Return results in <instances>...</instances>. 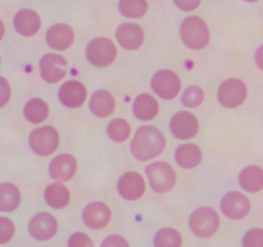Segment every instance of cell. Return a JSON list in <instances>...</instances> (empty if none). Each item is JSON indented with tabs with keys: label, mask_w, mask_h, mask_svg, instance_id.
<instances>
[{
	"label": "cell",
	"mask_w": 263,
	"mask_h": 247,
	"mask_svg": "<svg viewBox=\"0 0 263 247\" xmlns=\"http://www.w3.org/2000/svg\"><path fill=\"white\" fill-rule=\"evenodd\" d=\"M108 136L112 140L117 142V143H122L128 139L131 134V128L127 123V121L122 120V118H115L109 122L107 128Z\"/></svg>",
	"instance_id": "29"
},
{
	"label": "cell",
	"mask_w": 263,
	"mask_h": 247,
	"mask_svg": "<svg viewBox=\"0 0 263 247\" xmlns=\"http://www.w3.org/2000/svg\"><path fill=\"white\" fill-rule=\"evenodd\" d=\"M118 192L125 200H139L145 192V182L143 177L135 171L123 174L118 180Z\"/></svg>",
	"instance_id": "13"
},
{
	"label": "cell",
	"mask_w": 263,
	"mask_h": 247,
	"mask_svg": "<svg viewBox=\"0 0 263 247\" xmlns=\"http://www.w3.org/2000/svg\"><path fill=\"white\" fill-rule=\"evenodd\" d=\"M181 234L172 228H163L154 237V247H181Z\"/></svg>",
	"instance_id": "28"
},
{
	"label": "cell",
	"mask_w": 263,
	"mask_h": 247,
	"mask_svg": "<svg viewBox=\"0 0 263 247\" xmlns=\"http://www.w3.org/2000/svg\"><path fill=\"white\" fill-rule=\"evenodd\" d=\"M170 129L175 138L190 139L197 135L198 130H199V122L193 113L181 111L171 118Z\"/></svg>",
	"instance_id": "12"
},
{
	"label": "cell",
	"mask_w": 263,
	"mask_h": 247,
	"mask_svg": "<svg viewBox=\"0 0 263 247\" xmlns=\"http://www.w3.org/2000/svg\"><path fill=\"white\" fill-rule=\"evenodd\" d=\"M247 98V86L241 80L229 79L218 87V100L226 108L239 107Z\"/></svg>",
	"instance_id": "8"
},
{
	"label": "cell",
	"mask_w": 263,
	"mask_h": 247,
	"mask_svg": "<svg viewBox=\"0 0 263 247\" xmlns=\"http://www.w3.org/2000/svg\"><path fill=\"white\" fill-rule=\"evenodd\" d=\"M45 201L53 208L66 207L69 202V190L62 183H51L45 189Z\"/></svg>",
	"instance_id": "23"
},
{
	"label": "cell",
	"mask_w": 263,
	"mask_h": 247,
	"mask_svg": "<svg viewBox=\"0 0 263 247\" xmlns=\"http://www.w3.org/2000/svg\"><path fill=\"white\" fill-rule=\"evenodd\" d=\"M21 202V193L12 183H0V211L10 213L18 207Z\"/></svg>",
	"instance_id": "24"
},
{
	"label": "cell",
	"mask_w": 263,
	"mask_h": 247,
	"mask_svg": "<svg viewBox=\"0 0 263 247\" xmlns=\"http://www.w3.org/2000/svg\"><path fill=\"white\" fill-rule=\"evenodd\" d=\"M164 147L166 139L161 130L154 126H141L131 142V152L139 161H149L159 156Z\"/></svg>",
	"instance_id": "1"
},
{
	"label": "cell",
	"mask_w": 263,
	"mask_h": 247,
	"mask_svg": "<svg viewBox=\"0 0 263 247\" xmlns=\"http://www.w3.org/2000/svg\"><path fill=\"white\" fill-rule=\"evenodd\" d=\"M246 2H248V3H254V2H257V0H246Z\"/></svg>",
	"instance_id": "38"
},
{
	"label": "cell",
	"mask_w": 263,
	"mask_h": 247,
	"mask_svg": "<svg viewBox=\"0 0 263 247\" xmlns=\"http://www.w3.org/2000/svg\"><path fill=\"white\" fill-rule=\"evenodd\" d=\"M68 247H94V243L87 234L76 232L69 237Z\"/></svg>",
	"instance_id": "33"
},
{
	"label": "cell",
	"mask_w": 263,
	"mask_h": 247,
	"mask_svg": "<svg viewBox=\"0 0 263 247\" xmlns=\"http://www.w3.org/2000/svg\"><path fill=\"white\" fill-rule=\"evenodd\" d=\"M74 40V32L68 25L57 23L46 32V43L55 50H66Z\"/></svg>",
	"instance_id": "18"
},
{
	"label": "cell",
	"mask_w": 263,
	"mask_h": 247,
	"mask_svg": "<svg viewBox=\"0 0 263 247\" xmlns=\"http://www.w3.org/2000/svg\"><path fill=\"white\" fill-rule=\"evenodd\" d=\"M40 72L46 82L54 84L61 81L67 74L66 59L59 54H45L40 61Z\"/></svg>",
	"instance_id": "11"
},
{
	"label": "cell",
	"mask_w": 263,
	"mask_h": 247,
	"mask_svg": "<svg viewBox=\"0 0 263 247\" xmlns=\"http://www.w3.org/2000/svg\"><path fill=\"white\" fill-rule=\"evenodd\" d=\"M243 247H263V231L253 228L247 232L243 238Z\"/></svg>",
	"instance_id": "31"
},
{
	"label": "cell",
	"mask_w": 263,
	"mask_h": 247,
	"mask_svg": "<svg viewBox=\"0 0 263 247\" xmlns=\"http://www.w3.org/2000/svg\"><path fill=\"white\" fill-rule=\"evenodd\" d=\"M174 2L179 9L185 10V12H190V10L197 9L200 5L202 0H174Z\"/></svg>",
	"instance_id": "36"
},
{
	"label": "cell",
	"mask_w": 263,
	"mask_h": 247,
	"mask_svg": "<svg viewBox=\"0 0 263 247\" xmlns=\"http://www.w3.org/2000/svg\"><path fill=\"white\" fill-rule=\"evenodd\" d=\"M9 98H10L9 82H8L4 77L0 76V108L4 107V105L9 102Z\"/></svg>",
	"instance_id": "35"
},
{
	"label": "cell",
	"mask_w": 263,
	"mask_h": 247,
	"mask_svg": "<svg viewBox=\"0 0 263 247\" xmlns=\"http://www.w3.org/2000/svg\"><path fill=\"white\" fill-rule=\"evenodd\" d=\"M146 175H148L151 187L158 193H166L174 188L176 183V172L174 167L167 162L158 161L151 164L146 167Z\"/></svg>",
	"instance_id": "4"
},
{
	"label": "cell",
	"mask_w": 263,
	"mask_h": 247,
	"mask_svg": "<svg viewBox=\"0 0 263 247\" xmlns=\"http://www.w3.org/2000/svg\"><path fill=\"white\" fill-rule=\"evenodd\" d=\"M25 117L31 123H40L46 120L49 115V107L40 98L30 99L25 105Z\"/></svg>",
	"instance_id": "26"
},
{
	"label": "cell",
	"mask_w": 263,
	"mask_h": 247,
	"mask_svg": "<svg viewBox=\"0 0 263 247\" xmlns=\"http://www.w3.org/2000/svg\"><path fill=\"white\" fill-rule=\"evenodd\" d=\"M240 185L248 192H259L263 187V171L259 166H248L239 178Z\"/></svg>",
	"instance_id": "25"
},
{
	"label": "cell",
	"mask_w": 263,
	"mask_h": 247,
	"mask_svg": "<svg viewBox=\"0 0 263 247\" xmlns=\"http://www.w3.org/2000/svg\"><path fill=\"white\" fill-rule=\"evenodd\" d=\"M116 107L115 97L107 90H98L90 99V111L98 117H107L112 115Z\"/></svg>",
	"instance_id": "20"
},
{
	"label": "cell",
	"mask_w": 263,
	"mask_h": 247,
	"mask_svg": "<svg viewBox=\"0 0 263 247\" xmlns=\"http://www.w3.org/2000/svg\"><path fill=\"white\" fill-rule=\"evenodd\" d=\"M152 89L163 99H172L181 90V81L175 72L161 69L152 77Z\"/></svg>",
	"instance_id": "7"
},
{
	"label": "cell",
	"mask_w": 263,
	"mask_h": 247,
	"mask_svg": "<svg viewBox=\"0 0 263 247\" xmlns=\"http://www.w3.org/2000/svg\"><path fill=\"white\" fill-rule=\"evenodd\" d=\"M189 224L195 236L200 238H210L218 231L220 216L213 208L200 207L192 214Z\"/></svg>",
	"instance_id": "3"
},
{
	"label": "cell",
	"mask_w": 263,
	"mask_h": 247,
	"mask_svg": "<svg viewBox=\"0 0 263 247\" xmlns=\"http://www.w3.org/2000/svg\"><path fill=\"white\" fill-rule=\"evenodd\" d=\"M14 234V224L10 219L0 216V244L7 243Z\"/></svg>",
	"instance_id": "32"
},
{
	"label": "cell",
	"mask_w": 263,
	"mask_h": 247,
	"mask_svg": "<svg viewBox=\"0 0 263 247\" xmlns=\"http://www.w3.org/2000/svg\"><path fill=\"white\" fill-rule=\"evenodd\" d=\"M118 43L126 50H136L144 41V31L136 23H123L116 31Z\"/></svg>",
	"instance_id": "14"
},
{
	"label": "cell",
	"mask_w": 263,
	"mask_h": 247,
	"mask_svg": "<svg viewBox=\"0 0 263 247\" xmlns=\"http://www.w3.org/2000/svg\"><path fill=\"white\" fill-rule=\"evenodd\" d=\"M100 247H130V246H128V242L126 241V238H123L122 236L113 234V236L107 237V238L102 242Z\"/></svg>",
	"instance_id": "34"
},
{
	"label": "cell",
	"mask_w": 263,
	"mask_h": 247,
	"mask_svg": "<svg viewBox=\"0 0 263 247\" xmlns=\"http://www.w3.org/2000/svg\"><path fill=\"white\" fill-rule=\"evenodd\" d=\"M121 14L127 18H140L148 10L146 0H120L118 4Z\"/></svg>",
	"instance_id": "27"
},
{
	"label": "cell",
	"mask_w": 263,
	"mask_h": 247,
	"mask_svg": "<svg viewBox=\"0 0 263 247\" xmlns=\"http://www.w3.org/2000/svg\"><path fill=\"white\" fill-rule=\"evenodd\" d=\"M159 104L151 94H140L134 102V113L139 120H153L158 115Z\"/></svg>",
	"instance_id": "21"
},
{
	"label": "cell",
	"mask_w": 263,
	"mask_h": 247,
	"mask_svg": "<svg viewBox=\"0 0 263 247\" xmlns=\"http://www.w3.org/2000/svg\"><path fill=\"white\" fill-rule=\"evenodd\" d=\"M203 99H204V92L199 86L186 87L181 95V102L189 108H194L200 105Z\"/></svg>",
	"instance_id": "30"
},
{
	"label": "cell",
	"mask_w": 263,
	"mask_h": 247,
	"mask_svg": "<svg viewBox=\"0 0 263 247\" xmlns=\"http://www.w3.org/2000/svg\"><path fill=\"white\" fill-rule=\"evenodd\" d=\"M221 210L229 219L240 220L248 215L251 210V202L243 193L230 192L221 201Z\"/></svg>",
	"instance_id": "10"
},
{
	"label": "cell",
	"mask_w": 263,
	"mask_h": 247,
	"mask_svg": "<svg viewBox=\"0 0 263 247\" xmlns=\"http://www.w3.org/2000/svg\"><path fill=\"white\" fill-rule=\"evenodd\" d=\"M58 229L57 219L49 213H39L30 220L28 232L37 241H48L53 238Z\"/></svg>",
	"instance_id": "9"
},
{
	"label": "cell",
	"mask_w": 263,
	"mask_h": 247,
	"mask_svg": "<svg viewBox=\"0 0 263 247\" xmlns=\"http://www.w3.org/2000/svg\"><path fill=\"white\" fill-rule=\"evenodd\" d=\"M31 149L39 156H48L55 152L59 146V134L53 126H41L30 134Z\"/></svg>",
	"instance_id": "5"
},
{
	"label": "cell",
	"mask_w": 263,
	"mask_h": 247,
	"mask_svg": "<svg viewBox=\"0 0 263 247\" xmlns=\"http://www.w3.org/2000/svg\"><path fill=\"white\" fill-rule=\"evenodd\" d=\"M175 158L181 167L193 169V167H197L202 161V151L197 144H182L177 147Z\"/></svg>",
	"instance_id": "22"
},
{
	"label": "cell",
	"mask_w": 263,
	"mask_h": 247,
	"mask_svg": "<svg viewBox=\"0 0 263 247\" xmlns=\"http://www.w3.org/2000/svg\"><path fill=\"white\" fill-rule=\"evenodd\" d=\"M180 35L181 40L184 41L185 45L190 49L199 50L210 43V30L204 21L197 15L185 18L184 22L181 23L180 28Z\"/></svg>",
	"instance_id": "2"
},
{
	"label": "cell",
	"mask_w": 263,
	"mask_h": 247,
	"mask_svg": "<svg viewBox=\"0 0 263 247\" xmlns=\"http://www.w3.org/2000/svg\"><path fill=\"white\" fill-rule=\"evenodd\" d=\"M59 100L68 108H77L86 99V87L76 80L66 82L59 89Z\"/></svg>",
	"instance_id": "17"
},
{
	"label": "cell",
	"mask_w": 263,
	"mask_h": 247,
	"mask_svg": "<svg viewBox=\"0 0 263 247\" xmlns=\"http://www.w3.org/2000/svg\"><path fill=\"white\" fill-rule=\"evenodd\" d=\"M77 162L72 154H58L53 161L50 162L49 167V174L53 179L59 180V182H67L72 179L76 174Z\"/></svg>",
	"instance_id": "16"
},
{
	"label": "cell",
	"mask_w": 263,
	"mask_h": 247,
	"mask_svg": "<svg viewBox=\"0 0 263 247\" xmlns=\"http://www.w3.org/2000/svg\"><path fill=\"white\" fill-rule=\"evenodd\" d=\"M4 32H5L4 23H3V22H2V20H0V40H2L3 36H4Z\"/></svg>",
	"instance_id": "37"
},
{
	"label": "cell",
	"mask_w": 263,
	"mask_h": 247,
	"mask_svg": "<svg viewBox=\"0 0 263 247\" xmlns=\"http://www.w3.org/2000/svg\"><path fill=\"white\" fill-rule=\"evenodd\" d=\"M86 57L91 64L97 67H107L115 62L117 49L112 40L107 38H97L86 48Z\"/></svg>",
	"instance_id": "6"
},
{
	"label": "cell",
	"mask_w": 263,
	"mask_h": 247,
	"mask_svg": "<svg viewBox=\"0 0 263 247\" xmlns=\"http://www.w3.org/2000/svg\"><path fill=\"white\" fill-rule=\"evenodd\" d=\"M109 207L103 202H92L85 207L82 218L84 223L91 229H102L107 226L110 221Z\"/></svg>",
	"instance_id": "15"
},
{
	"label": "cell",
	"mask_w": 263,
	"mask_h": 247,
	"mask_svg": "<svg viewBox=\"0 0 263 247\" xmlns=\"http://www.w3.org/2000/svg\"><path fill=\"white\" fill-rule=\"evenodd\" d=\"M41 26L40 17L31 9H22L14 15V27L22 36H32Z\"/></svg>",
	"instance_id": "19"
}]
</instances>
